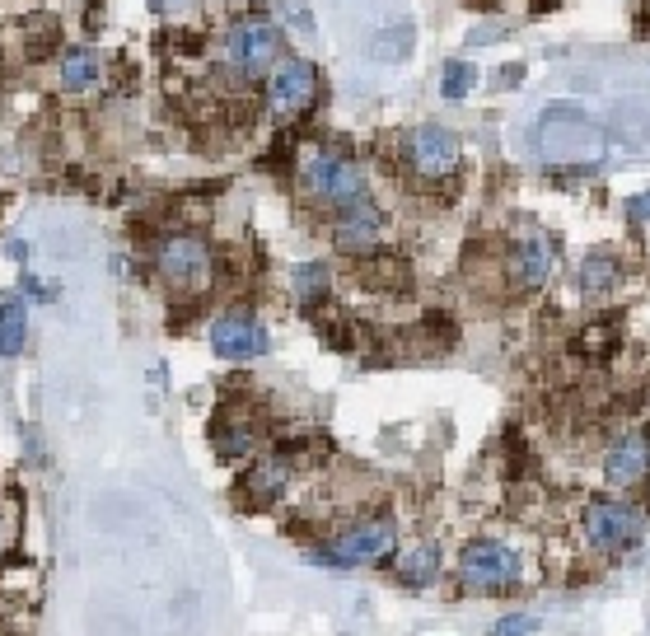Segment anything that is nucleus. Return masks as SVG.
I'll list each match as a JSON object with an SVG mask.
<instances>
[{
  "instance_id": "f257e3e1",
  "label": "nucleus",
  "mask_w": 650,
  "mask_h": 636,
  "mask_svg": "<svg viewBox=\"0 0 650 636\" xmlns=\"http://www.w3.org/2000/svg\"><path fill=\"white\" fill-rule=\"evenodd\" d=\"M534 155L557 174H580V169H599L608 155V136L590 113H580L571 103L543 108L534 122Z\"/></svg>"
},
{
  "instance_id": "f03ea898",
  "label": "nucleus",
  "mask_w": 650,
  "mask_h": 636,
  "mask_svg": "<svg viewBox=\"0 0 650 636\" xmlns=\"http://www.w3.org/2000/svg\"><path fill=\"white\" fill-rule=\"evenodd\" d=\"M225 61H230V71L244 75V80L267 75L276 61H281V29L262 15H244L225 33Z\"/></svg>"
},
{
  "instance_id": "7ed1b4c3",
  "label": "nucleus",
  "mask_w": 650,
  "mask_h": 636,
  "mask_svg": "<svg viewBox=\"0 0 650 636\" xmlns=\"http://www.w3.org/2000/svg\"><path fill=\"white\" fill-rule=\"evenodd\" d=\"M393 548H398V529H393V520L379 515V520H361V524H351L347 534H337L328 552H314V562L375 566V562H384V557H393Z\"/></svg>"
},
{
  "instance_id": "20e7f679",
  "label": "nucleus",
  "mask_w": 650,
  "mask_h": 636,
  "mask_svg": "<svg viewBox=\"0 0 650 636\" xmlns=\"http://www.w3.org/2000/svg\"><path fill=\"white\" fill-rule=\"evenodd\" d=\"M515 576H520V557H515V548L496 543V538H477V543H468L463 557H459V580L477 594L510 590Z\"/></svg>"
},
{
  "instance_id": "39448f33",
  "label": "nucleus",
  "mask_w": 650,
  "mask_h": 636,
  "mask_svg": "<svg viewBox=\"0 0 650 636\" xmlns=\"http://www.w3.org/2000/svg\"><path fill=\"white\" fill-rule=\"evenodd\" d=\"M580 534H585V543L594 552H622L632 543H641L646 520H641V510L618 506V501H590L580 510Z\"/></svg>"
},
{
  "instance_id": "423d86ee",
  "label": "nucleus",
  "mask_w": 650,
  "mask_h": 636,
  "mask_svg": "<svg viewBox=\"0 0 650 636\" xmlns=\"http://www.w3.org/2000/svg\"><path fill=\"white\" fill-rule=\"evenodd\" d=\"M304 188L328 206H351L365 197V174L342 155H314L304 164Z\"/></svg>"
},
{
  "instance_id": "0eeeda50",
  "label": "nucleus",
  "mask_w": 650,
  "mask_h": 636,
  "mask_svg": "<svg viewBox=\"0 0 650 636\" xmlns=\"http://www.w3.org/2000/svg\"><path fill=\"white\" fill-rule=\"evenodd\" d=\"M155 267L174 290H202L206 272H211V248L192 234H174L155 248Z\"/></svg>"
},
{
  "instance_id": "6e6552de",
  "label": "nucleus",
  "mask_w": 650,
  "mask_h": 636,
  "mask_svg": "<svg viewBox=\"0 0 650 636\" xmlns=\"http://www.w3.org/2000/svg\"><path fill=\"white\" fill-rule=\"evenodd\" d=\"M407 159H412V169H417L421 178H449V174H459V164H463V145L459 136L449 127H417L412 136H407Z\"/></svg>"
},
{
  "instance_id": "1a4fd4ad",
  "label": "nucleus",
  "mask_w": 650,
  "mask_h": 636,
  "mask_svg": "<svg viewBox=\"0 0 650 636\" xmlns=\"http://www.w3.org/2000/svg\"><path fill=\"white\" fill-rule=\"evenodd\" d=\"M318 94V71H314V61H304V57H281L272 66V80H267V99H272V108L281 117H295L304 113L309 103H314Z\"/></svg>"
},
{
  "instance_id": "9d476101",
  "label": "nucleus",
  "mask_w": 650,
  "mask_h": 636,
  "mask_svg": "<svg viewBox=\"0 0 650 636\" xmlns=\"http://www.w3.org/2000/svg\"><path fill=\"white\" fill-rule=\"evenodd\" d=\"M272 337L253 314H225L211 323V351L220 361H253V356H267Z\"/></svg>"
},
{
  "instance_id": "9b49d317",
  "label": "nucleus",
  "mask_w": 650,
  "mask_h": 636,
  "mask_svg": "<svg viewBox=\"0 0 650 636\" xmlns=\"http://www.w3.org/2000/svg\"><path fill=\"white\" fill-rule=\"evenodd\" d=\"M379 230H384V216H379L365 197H361V202H351V206H337V220H333L337 248H347V253H365V248H375Z\"/></svg>"
},
{
  "instance_id": "f8f14e48",
  "label": "nucleus",
  "mask_w": 650,
  "mask_h": 636,
  "mask_svg": "<svg viewBox=\"0 0 650 636\" xmlns=\"http://www.w3.org/2000/svg\"><path fill=\"white\" fill-rule=\"evenodd\" d=\"M646 473H650V445L641 440V435H632V431L618 435V440H613V449H608V459H604L608 487L627 492V487H636Z\"/></svg>"
},
{
  "instance_id": "ddd939ff",
  "label": "nucleus",
  "mask_w": 650,
  "mask_h": 636,
  "mask_svg": "<svg viewBox=\"0 0 650 636\" xmlns=\"http://www.w3.org/2000/svg\"><path fill=\"white\" fill-rule=\"evenodd\" d=\"M552 267H557V248H552L548 239H520V244L510 248V276H515L524 290L548 286Z\"/></svg>"
},
{
  "instance_id": "4468645a",
  "label": "nucleus",
  "mask_w": 650,
  "mask_h": 636,
  "mask_svg": "<svg viewBox=\"0 0 650 636\" xmlns=\"http://www.w3.org/2000/svg\"><path fill=\"white\" fill-rule=\"evenodd\" d=\"M435 576H440V548H435V543L403 548V557H398V580H403L407 590H426V585H435Z\"/></svg>"
},
{
  "instance_id": "2eb2a0df",
  "label": "nucleus",
  "mask_w": 650,
  "mask_h": 636,
  "mask_svg": "<svg viewBox=\"0 0 650 636\" xmlns=\"http://www.w3.org/2000/svg\"><path fill=\"white\" fill-rule=\"evenodd\" d=\"M412 47H417V29L407 24V19H393V24H384V29L370 38V57L375 61H403L412 57Z\"/></svg>"
},
{
  "instance_id": "dca6fc26",
  "label": "nucleus",
  "mask_w": 650,
  "mask_h": 636,
  "mask_svg": "<svg viewBox=\"0 0 650 636\" xmlns=\"http://www.w3.org/2000/svg\"><path fill=\"white\" fill-rule=\"evenodd\" d=\"M24 342H29V309H24V300H5L0 304V356L15 361Z\"/></svg>"
},
{
  "instance_id": "f3484780",
  "label": "nucleus",
  "mask_w": 650,
  "mask_h": 636,
  "mask_svg": "<svg viewBox=\"0 0 650 636\" xmlns=\"http://www.w3.org/2000/svg\"><path fill=\"white\" fill-rule=\"evenodd\" d=\"M94 80H99V61H94V52H89V47H71V52L61 57V89L80 94V89H89Z\"/></svg>"
},
{
  "instance_id": "a211bd4d",
  "label": "nucleus",
  "mask_w": 650,
  "mask_h": 636,
  "mask_svg": "<svg viewBox=\"0 0 650 636\" xmlns=\"http://www.w3.org/2000/svg\"><path fill=\"white\" fill-rule=\"evenodd\" d=\"M618 281H622V262L613 258V253H590L585 267H580V286L590 290V295H604V290H613Z\"/></svg>"
},
{
  "instance_id": "6ab92c4d",
  "label": "nucleus",
  "mask_w": 650,
  "mask_h": 636,
  "mask_svg": "<svg viewBox=\"0 0 650 636\" xmlns=\"http://www.w3.org/2000/svg\"><path fill=\"white\" fill-rule=\"evenodd\" d=\"M328 262H300L295 272H290V286H295V300L300 304H314L328 295Z\"/></svg>"
},
{
  "instance_id": "aec40b11",
  "label": "nucleus",
  "mask_w": 650,
  "mask_h": 636,
  "mask_svg": "<svg viewBox=\"0 0 650 636\" xmlns=\"http://www.w3.org/2000/svg\"><path fill=\"white\" fill-rule=\"evenodd\" d=\"M286 482H290V463L286 459H272V463H262L258 473L248 477V492H253V501H276Z\"/></svg>"
},
{
  "instance_id": "412c9836",
  "label": "nucleus",
  "mask_w": 650,
  "mask_h": 636,
  "mask_svg": "<svg viewBox=\"0 0 650 636\" xmlns=\"http://www.w3.org/2000/svg\"><path fill=\"white\" fill-rule=\"evenodd\" d=\"M473 80H477V71L468 66V61H449L445 66V75H440V94H445L449 103H459L468 89H473Z\"/></svg>"
},
{
  "instance_id": "4be33fe9",
  "label": "nucleus",
  "mask_w": 650,
  "mask_h": 636,
  "mask_svg": "<svg viewBox=\"0 0 650 636\" xmlns=\"http://www.w3.org/2000/svg\"><path fill=\"white\" fill-rule=\"evenodd\" d=\"M253 440H258V435H253V426H225V431L216 435V454H220V459H239V454H248V449H253Z\"/></svg>"
},
{
  "instance_id": "5701e85b",
  "label": "nucleus",
  "mask_w": 650,
  "mask_h": 636,
  "mask_svg": "<svg viewBox=\"0 0 650 636\" xmlns=\"http://www.w3.org/2000/svg\"><path fill=\"white\" fill-rule=\"evenodd\" d=\"M276 10H281V19H286L300 38H314V15H309V5H304V0H276Z\"/></svg>"
},
{
  "instance_id": "b1692460",
  "label": "nucleus",
  "mask_w": 650,
  "mask_h": 636,
  "mask_svg": "<svg viewBox=\"0 0 650 636\" xmlns=\"http://www.w3.org/2000/svg\"><path fill=\"white\" fill-rule=\"evenodd\" d=\"M492 632H501V636H506V632H538V618H534V613H510V618L496 622Z\"/></svg>"
},
{
  "instance_id": "393cba45",
  "label": "nucleus",
  "mask_w": 650,
  "mask_h": 636,
  "mask_svg": "<svg viewBox=\"0 0 650 636\" xmlns=\"http://www.w3.org/2000/svg\"><path fill=\"white\" fill-rule=\"evenodd\" d=\"M627 216H632V220H650V192H641V197H627Z\"/></svg>"
},
{
  "instance_id": "a878e982",
  "label": "nucleus",
  "mask_w": 650,
  "mask_h": 636,
  "mask_svg": "<svg viewBox=\"0 0 650 636\" xmlns=\"http://www.w3.org/2000/svg\"><path fill=\"white\" fill-rule=\"evenodd\" d=\"M10 258L24 262V258H29V244H24V239H15V244H10Z\"/></svg>"
}]
</instances>
